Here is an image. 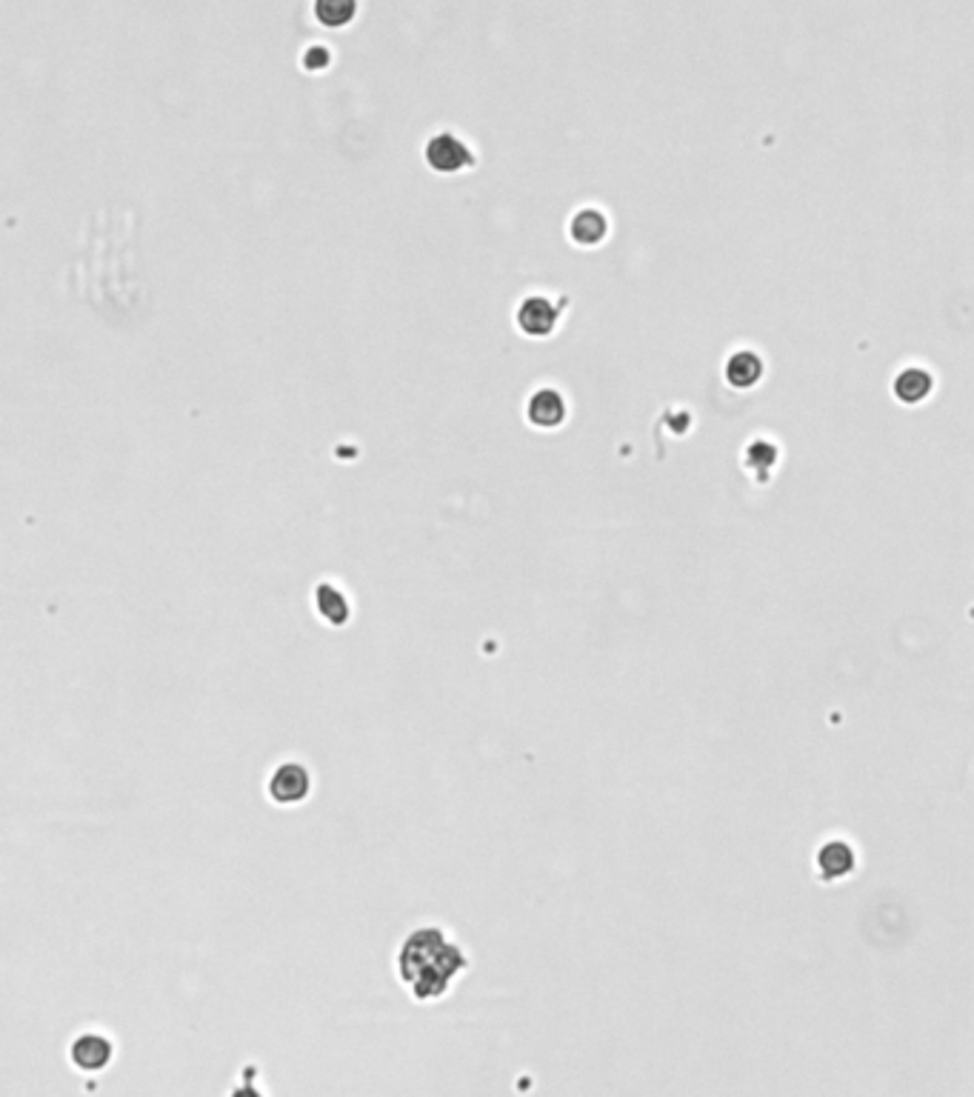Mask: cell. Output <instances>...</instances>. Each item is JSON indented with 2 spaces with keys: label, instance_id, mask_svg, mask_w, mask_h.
Wrapping results in <instances>:
<instances>
[{
  "label": "cell",
  "instance_id": "obj_1",
  "mask_svg": "<svg viewBox=\"0 0 974 1097\" xmlns=\"http://www.w3.org/2000/svg\"><path fill=\"white\" fill-rule=\"evenodd\" d=\"M395 969L406 995L429 1006L449 998L455 983L469 972V955L446 929L420 926L400 943Z\"/></svg>",
  "mask_w": 974,
  "mask_h": 1097
},
{
  "label": "cell",
  "instance_id": "obj_4",
  "mask_svg": "<svg viewBox=\"0 0 974 1097\" xmlns=\"http://www.w3.org/2000/svg\"><path fill=\"white\" fill-rule=\"evenodd\" d=\"M312 603H315L318 618L326 626H332V629L349 626V620H352V600H349V595L340 586L329 583V580L318 583L315 586V595H312Z\"/></svg>",
  "mask_w": 974,
  "mask_h": 1097
},
{
  "label": "cell",
  "instance_id": "obj_9",
  "mask_svg": "<svg viewBox=\"0 0 974 1097\" xmlns=\"http://www.w3.org/2000/svg\"><path fill=\"white\" fill-rule=\"evenodd\" d=\"M358 15V0H315V18L326 29L349 26Z\"/></svg>",
  "mask_w": 974,
  "mask_h": 1097
},
{
  "label": "cell",
  "instance_id": "obj_2",
  "mask_svg": "<svg viewBox=\"0 0 974 1097\" xmlns=\"http://www.w3.org/2000/svg\"><path fill=\"white\" fill-rule=\"evenodd\" d=\"M312 789H315L312 772L298 760H286V763L275 766L269 780H266V795L275 806H283V809L306 803Z\"/></svg>",
  "mask_w": 974,
  "mask_h": 1097
},
{
  "label": "cell",
  "instance_id": "obj_11",
  "mask_svg": "<svg viewBox=\"0 0 974 1097\" xmlns=\"http://www.w3.org/2000/svg\"><path fill=\"white\" fill-rule=\"evenodd\" d=\"M603 235H606V220H603L600 212L586 209V212H580V215L572 220V238H575L577 243H583V246L600 243Z\"/></svg>",
  "mask_w": 974,
  "mask_h": 1097
},
{
  "label": "cell",
  "instance_id": "obj_3",
  "mask_svg": "<svg viewBox=\"0 0 974 1097\" xmlns=\"http://www.w3.org/2000/svg\"><path fill=\"white\" fill-rule=\"evenodd\" d=\"M115 1058H118L115 1040L109 1038L106 1032H98V1029L80 1032L69 1043V1063L78 1072H83V1075H100V1072H106L115 1063Z\"/></svg>",
  "mask_w": 974,
  "mask_h": 1097
},
{
  "label": "cell",
  "instance_id": "obj_12",
  "mask_svg": "<svg viewBox=\"0 0 974 1097\" xmlns=\"http://www.w3.org/2000/svg\"><path fill=\"white\" fill-rule=\"evenodd\" d=\"M929 389H932V378H929L926 372H920V369H906L895 383L897 398L906 400V403H917V400H923L926 395H929Z\"/></svg>",
  "mask_w": 974,
  "mask_h": 1097
},
{
  "label": "cell",
  "instance_id": "obj_8",
  "mask_svg": "<svg viewBox=\"0 0 974 1097\" xmlns=\"http://www.w3.org/2000/svg\"><path fill=\"white\" fill-rule=\"evenodd\" d=\"M526 418L537 429H557L566 420V403L555 389H540L526 406Z\"/></svg>",
  "mask_w": 974,
  "mask_h": 1097
},
{
  "label": "cell",
  "instance_id": "obj_5",
  "mask_svg": "<svg viewBox=\"0 0 974 1097\" xmlns=\"http://www.w3.org/2000/svg\"><path fill=\"white\" fill-rule=\"evenodd\" d=\"M426 160L438 172H460L472 163V155L455 135H435L426 146Z\"/></svg>",
  "mask_w": 974,
  "mask_h": 1097
},
{
  "label": "cell",
  "instance_id": "obj_10",
  "mask_svg": "<svg viewBox=\"0 0 974 1097\" xmlns=\"http://www.w3.org/2000/svg\"><path fill=\"white\" fill-rule=\"evenodd\" d=\"M760 375H763V363L752 352H737L735 358L726 363V378L737 389H746V386L757 383Z\"/></svg>",
  "mask_w": 974,
  "mask_h": 1097
},
{
  "label": "cell",
  "instance_id": "obj_6",
  "mask_svg": "<svg viewBox=\"0 0 974 1097\" xmlns=\"http://www.w3.org/2000/svg\"><path fill=\"white\" fill-rule=\"evenodd\" d=\"M557 323V309L549 303V298H540V295H532L520 303L517 309V326L520 332L532 335V338H543L555 329Z\"/></svg>",
  "mask_w": 974,
  "mask_h": 1097
},
{
  "label": "cell",
  "instance_id": "obj_7",
  "mask_svg": "<svg viewBox=\"0 0 974 1097\" xmlns=\"http://www.w3.org/2000/svg\"><path fill=\"white\" fill-rule=\"evenodd\" d=\"M855 863V849L849 843H843V840H829L817 852V869H820V875L826 880L849 878L855 872Z\"/></svg>",
  "mask_w": 974,
  "mask_h": 1097
}]
</instances>
